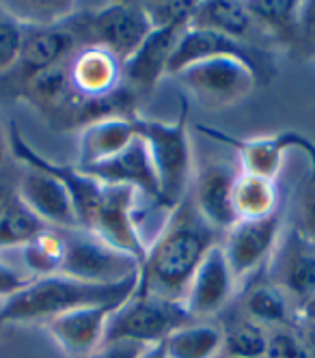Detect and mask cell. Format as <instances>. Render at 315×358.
Instances as JSON below:
<instances>
[{"label": "cell", "instance_id": "cell-1", "mask_svg": "<svg viewBox=\"0 0 315 358\" xmlns=\"http://www.w3.org/2000/svg\"><path fill=\"white\" fill-rule=\"evenodd\" d=\"M218 236L199 214L190 194L181 199L158 229L153 242L147 244L139 289L183 304L195 272L209 248L220 242Z\"/></svg>", "mask_w": 315, "mask_h": 358}, {"label": "cell", "instance_id": "cell-2", "mask_svg": "<svg viewBox=\"0 0 315 358\" xmlns=\"http://www.w3.org/2000/svg\"><path fill=\"white\" fill-rule=\"evenodd\" d=\"M141 274L115 285L85 283L65 274H52L43 278H33L29 285L5 304H0V322L29 324V322H50L65 313L85 309V306H99L119 302L123 304L139 289Z\"/></svg>", "mask_w": 315, "mask_h": 358}, {"label": "cell", "instance_id": "cell-3", "mask_svg": "<svg viewBox=\"0 0 315 358\" xmlns=\"http://www.w3.org/2000/svg\"><path fill=\"white\" fill-rule=\"evenodd\" d=\"M139 138L149 149V156L160 182V201L169 212L181 199H186L192 186L195 158L192 138L188 132V101L181 97V110L175 121H155L141 115L132 117Z\"/></svg>", "mask_w": 315, "mask_h": 358}, {"label": "cell", "instance_id": "cell-4", "mask_svg": "<svg viewBox=\"0 0 315 358\" xmlns=\"http://www.w3.org/2000/svg\"><path fill=\"white\" fill-rule=\"evenodd\" d=\"M61 27L76 37L78 45L106 50L123 65L151 33L153 22L145 3H111L99 9H78Z\"/></svg>", "mask_w": 315, "mask_h": 358}, {"label": "cell", "instance_id": "cell-5", "mask_svg": "<svg viewBox=\"0 0 315 358\" xmlns=\"http://www.w3.org/2000/svg\"><path fill=\"white\" fill-rule=\"evenodd\" d=\"M192 322L190 313L181 302H173L160 296L136 289L111 315L104 343L130 341L139 345L162 343L171 332Z\"/></svg>", "mask_w": 315, "mask_h": 358}, {"label": "cell", "instance_id": "cell-6", "mask_svg": "<svg viewBox=\"0 0 315 358\" xmlns=\"http://www.w3.org/2000/svg\"><path fill=\"white\" fill-rule=\"evenodd\" d=\"M61 274L97 285H115L141 274V262L89 229H67Z\"/></svg>", "mask_w": 315, "mask_h": 358}, {"label": "cell", "instance_id": "cell-7", "mask_svg": "<svg viewBox=\"0 0 315 358\" xmlns=\"http://www.w3.org/2000/svg\"><path fill=\"white\" fill-rule=\"evenodd\" d=\"M186 93L205 110H223L244 99L257 78L248 65L238 59L216 57L192 63L175 73Z\"/></svg>", "mask_w": 315, "mask_h": 358}, {"label": "cell", "instance_id": "cell-8", "mask_svg": "<svg viewBox=\"0 0 315 358\" xmlns=\"http://www.w3.org/2000/svg\"><path fill=\"white\" fill-rule=\"evenodd\" d=\"M216 57H229V59H238L244 65L251 67L255 73L257 85H268L274 78V61L266 52L264 48H257L251 41L242 39H233L229 35L209 31V29H197L188 27L186 33L181 35L175 52L169 61V76H175L183 67H188L192 63L205 61V59H216Z\"/></svg>", "mask_w": 315, "mask_h": 358}, {"label": "cell", "instance_id": "cell-9", "mask_svg": "<svg viewBox=\"0 0 315 358\" xmlns=\"http://www.w3.org/2000/svg\"><path fill=\"white\" fill-rule=\"evenodd\" d=\"M264 276L292 300L298 313L315 296V240L294 224L283 227Z\"/></svg>", "mask_w": 315, "mask_h": 358}, {"label": "cell", "instance_id": "cell-10", "mask_svg": "<svg viewBox=\"0 0 315 358\" xmlns=\"http://www.w3.org/2000/svg\"><path fill=\"white\" fill-rule=\"evenodd\" d=\"M283 231V210H276L270 216L253 218V220H238L223 234L220 246L229 268L240 283H248L255 278L261 268H266L270 255L281 238Z\"/></svg>", "mask_w": 315, "mask_h": 358}, {"label": "cell", "instance_id": "cell-11", "mask_svg": "<svg viewBox=\"0 0 315 358\" xmlns=\"http://www.w3.org/2000/svg\"><path fill=\"white\" fill-rule=\"evenodd\" d=\"M80 48L76 37L61 24L46 29L24 27V37L13 67L0 76V97H18L20 89L31 80L35 73L67 61Z\"/></svg>", "mask_w": 315, "mask_h": 358}, {"label": "cell", "instance_id": "cell-12", "mask_svg": "<svg viewBox=\"0 0 315 358\" xmlns=\"http://www.w3.org/2000/svg\"><path fill=\"white\" fill-rule=\"evenodd\" d=\"M199 132L203 136H207L209 141H216L225 147H231L238 156L240 169L244 173L251 175H259V177H266V179H276L283 160H285V153L292 151V149H300L304 156L311 162V175L315 177V143H311L309 138H304L298 132H290L285 130L281 134H272V136H264V138H233L220 130H214V127H207V125H197Z\"/></svg>", "mask_w": 315, "mask_h": 358}, {"label": "cell", "instance_id": "cell-13", "mask_svg": "<svg viewBox=\"0 0 315 358\" xmlns=\"http://www.w3.org/2000/svg\"><path fill=\"white\" fill-rule=\"evenodd\" d=\"M240 173V164H229L227 160H207L195 166L188 194L205 222L212 224L218 234H225L238 222L233 208V188Z\"/></svg>", "mask_w": 315, "mask_h": 358}, {"label": "cell", "instance_id": "cell-14", "mask_svg": "<svg viewBox=\"0 0 315 358\" xmlns=\"http://www.w3.org/2000/svg\"><path fill=\"white\" fill-rule=\"evenodd\" d=\"M136 196L141 194L130 186H104V196L89 231H93L102 240H106L108 244L130 252L143 264L147 244L134 218Z\"/></svg>", "mask_w": 315, "mask_h": 358}, {"label": "cell", "instance_id": "cell-15", "mask_svg": "<svg viewBox=\"0 0 315 358\" xmlns=\"http://www.w3.org/2000/svg\"><path fill=\"white\" fill-rule=\"evenodd\" d=\"M190 22L192 20H175L171 24H162V27H153L136 52L121 65L123 85L136 95L149 93L167 73L169 61L181 35L190 27Z\"/></svg>", "mask_w": 315, "mask_h": 358}, {"label": "cell", "instance_id": "cell-16", "mask_svg": "<svg viewBox=\"0 0 315 358\" xmlns=\"http://www.w3.org/2000/svg\"><path fill=\"white\" fill-rule=\"evenodd\" d=\"M235 292H238V280H235L218 242L209 248L199 270L195 272L188 294L183 298V306L192 320H207L225 311Z\"/></svg>", "mask_w": 315, "mask_h": 358}, {"label": "cell", "instance_id": "cell-17", "mask_svg": "<svg viewBox=\"0 0 315 358\" xmlns=\"http://www.w3.org/2000/svg\"><path fill=\"white\" fill-rule=\"evenodd\" d=\"M83 173L91 175L104 186H130L134 188L143 199L153 201L158 208H162L160 201V182L149 156V149L143 143V138H134L123 151H119L117 156L83 166Z\"/></svg>", "mask_w": 315, "mask_h": 358}, {"label": "cell", "instance_id": "cell-18", "mask_svg": "<svg viewBox=\"0 0 315 358\" xmlns=\"http://www.w3.org/2000/svg\"><path fill=\"white\" fill-rule=\"evenodd\" d=\"M119 306V302L85 306L46 322L43 328L69 358H91L102 348L108 320Z\"/></svg>", "mask_w": 315, "mask_h": 358}, {"label": "cell", "instance_id": "cell-19", "mask_svg": "<svg viewBox=\"0 0 315 358\" xmlns=\"http://www.w3.org/2000/svg\"><path fill=\"white\" fill-rule=\"evenodd\" d=\"M18 196L29 206L50 229H78V216L69 190L61 179L39 169L24 166L15 184Z\"/></svg>", "mask_w": 315, "mask_h": 358}, {"label": "cell", "instance_id": "cell-20", "mask_svg": "<svg viewBox=\"0 0 315 358\" xmlns=\"http://www.w3.org/2000/svg\"><path fill=\"white\" fill-rule=\"evenodd\" d=\"M76 95L78 91L74 89L69 78V61H63L35 73L31 80H26L15 99L26 101L41 117H46L50 125H55V121L65 113Z\"/></svg>", "mask_w": 315, "mask_h": 358}, {"label": "cell", "instance_id": "cell-21", "mask_svg": "<svg viewBox=\"0 0 315 358\" xmlns=\"http://www.w3.org/2000/svg\"><path fill=\"white\" fill-rule=\"evenodd\" d=\"M69 78L74 89L85 95H106L123 85L121 63L102 48H80L69 59Z\"/></svg>", "mask_w": 315, "mask_h": 358}, {"label": "cell", "instance_id": "cell-22", "mask_svg": "<svg viewBox=\"0 0 315 358\" xmlns=\"http://www.w3.org/2000/svg\"><path fill=\"white\" fill-rule=\"evenodd\" d=\"M136 138L132 119H106L93 123L80 132V141H78V158L76 166H91L97 162H104L119 151H123L130 143Z\"/></svg>", "mask_w": 315, "mask_h": 358}, {"label": "cell", "instance_id": "cell-23", "mask_svg": "<svg viewBox=\"0 0 315 358\" xmlns=\"http://www.w3.org/2000/svg\"><path fill=\"white\" fill-rule=\"evenodd\" d=\"M244 317L266 328H296V306L266 276L253 280L242 294Z\"/></svg>", "mask_w": 315, "mask_h": 358}, {"label": "cell", "instance_id": "cell-24", "mask_svg": "<svg viewBox=\"0 0 315 358\" xmlns=\"http://www.w3.org/2000/svg\"><path fill=\"white\" fill-rule=\"evenodd\" d=\"M223 326L192 320L175 328L162 341L169 358H218L223 354Z\"/></svg>", "mask_w": 315, "mask_h": 358}, {"label": "cell", "instance_id": "cell-25", "mask_svg": "<svg viewBox=\"0 0 315 358\" xmlns=\"http://www.w3.org/2000/svg\"><path fill=\"white\" fill-rule=\"evenodd\" d=\"M190 27L209 29L244 41L257 24L244 3H238V0H209V3L197 5Z\"/></svg>", "mask_w": 315, "mask_h": 358}, {"label": "cell", "instance_id": "cell-26", "mask_svg": "<svg viewBox=\"0 0 315 358\" xmlns=\"http://www.w3.org/2000/svg\"><path fill=\"white\" fill-rule=\"evenodd\" d=\"M276 179H266L251 173H240L233 188V208L238 220L264 218L281 210Z\"/></svg>", "mask_w": 315, "mask_h": 358}, {"label": "cell", "instance_id": "cell-27", "mask_svg": "<svg viewBox=\"0 0 315 358\" xmlns=\"http://www.w3.org/2000/svg\"><path fill=\"white\" fill-rule=\"evenodd\" d=\"M20 259L26 268V276L43 278L61 274L65 262V236L61 229H46L41 236L18 248Z\"/></svg>", "mask_w": 315, "mask_h": 358}, {"label": "cell", "instance_id": "cell-28", "mask_svg": "<svg viewBox=\"0 0 315 358\" xmlns=\"http://www.w3.org/2000/svg\"><path fill=\"white\" fill-rule=\"evenodd\" d=\"M46 229L48 224L15 192L0 214V250H18L41 236Z\"/></svg>", "mask_w": 315, "mask_h": 358}, {"label": "cell", "instance_id": "cell-29", "mask_svg": "<svg viewBox=\"0 0 315 358\" xmlns=\"http://www.w3.org/2000/svg\"><path fill=\"white\" fill-rule=\"evenodd\" d=\"M246 9L259 29L279 41L298 37L300 0H246Z\"/></svg>", "mask_w": 315, "mask_h": 358}, {"label": "cell", "instance_id": "cell-30", "mask_svg": "<svg viewBox=\"0 0 315 358\" xmlns=\"http://www.w3.org/2000/svg\"><path fill=\"white\" fill-rule=\"evenodd\" d=\"M225 332L223 354L233 358H264L268 348V328L248 317L231 322Z\"/></svg>", "mask_w": 315, "mask_h": 358}, {"label": "cell", "instance_id": "cell-31", "mask_svg": "<svg viewBox=\"0 0 315 358\" xmlns=\"http://www.w3.org/2000/svg\"><path fill=\"white\" fill-rule=\"evenodd\" d=\"M264 358H315V350L300 339L296 328H272Z\"/></svg>", "mask_w": 315, "mask_h": 358}, {"label": "cell", "instance_id": "cell-32", "mask_svg": "<svg viewBox=\"0 0 315 358\" xmlns=\"http://www.w3.org/2000/svg\"><path fill=\"white\" fill-rule=\"evenodd\" d=\"M24 27L0 5V76L7 73L20 52Z\"/></svg>", "mask_w": 315, "mask_h": 358}, {"label": "cell", "instance_id": "cell-33", "mask_svg": "<svg viewBox=\"0 0 315 358\" xmlns=\"http://www.w3.org/2000/svg\"><path fill=\"white\" fill-rule=\"evenodd\" d=\"M300 231L315 240V177H309L304 188L300 190L296 220L292 222Z\"/></svg>", "mask_w": 315, "mask_h": 358}, {"label": "cell", "instance_id": "cell-34", "mask_svg": "<svg viewBox=\"0 0 315 358\" xmlns=\"http://www.w3.org/2000/svg\"><path fill=\"white\" fill-rule=\"evenodd\" d=\"M31 280H33L31 276L15 270L11 264L3 262V257H0V304H5L11 296L22 292Z\"/></svg>", "mask_w": 315, "mask_h": 358}, {"label": "cell", "instance_id": "cell-35", "mask_svg": "<svg viewBox=\"0 0 315 358\" xmlns=\"http://www.w3.org/2000/svg\"><path fill=\"white\" fill-rule=\"evenodd\" d=\"M145 348L147 345L130 343V341H117V343L102 345L91 358H139Z\"/></svg>", "mask_w": 315, "mask_h": 358}, {"label": "cell", "instance_id": "cell-36", "mask_svg": "<svg viewBox=\"0 0 315 358\" xmlns=\"http://www.w3.org/2000/svg\"><path fill=\"white\" fill-rule=\"evenodd\" d=\"M298 35L307 43H315V0L300 3L298 11Z\"/></svg>", "mask_w": 315, "mask_h": 358}, {"label": "cell", "instance_id": "cell-37", "mask_svg": "<svg viewBox=\"0 0 315 358\" xmlns=\"http://www.w3.org/2000/svg\"><path fill=\"white\" fill-rule=\"evenodd\" d=\"M15 194V184L9 179V175L0 169V214L7 208V203L11 201V196Z\"/></svg>", "mask_w": 315, "mask_h": 358}, {"label": "cell", "instance_id": "cell-38", "mask_svg": "<svg viewBox=\"0 0 315 358\" xmlns=\"http://www.w3.org/2000/svg\"><path fill=\"white\" fill-rule=\"evenodd\" d=\"M296 330H298L300 339H302L311 350H315V320H300V322L296 324Z\"/></svg>", "mask_w": 315, "mask_h": 358}, {"label": "cell", "instance_id": "cell-39", "mask_svg": "<svg viewBox=\"0 0 315 358\" xmlns=\"http://www.w3.org/2000/svg\"><path fill=\"white\" fill-rule=\"evenodd\" d=\"M139 358H169V354L164 350V343H153V345H147Z\"/></svg>", "mask_w": 315, "mask_h": 358}, {"label": "cell", "instance_id": "cell-40", "mask_svg": "<svg viewBox=\"0 0 315 358\" xmlns=\"http://www.w3.org/2000/svg\"><path fill=\"white\" fill-rule=\"evenodd\" d=\"M300 320H315V296L298 309V313H296V324H298Z\"/></svg>", "mask_w": 315, "mask_h": 358}, {"label": "cell", "instance_id": "cell-41", "mask_svg": "<svg viewBox=\"0 0 315 358\" xmlns=\"http://www.w3.org/2000/svg\"><path fill=\"white\" fill-rule=\"evenodd\" d=\"M7 151H9V136L5 134L3 127H0V169H3V162L7 158Z\"/></svg>", "mask_w": 315, "mask_h": 358}, {"label": "cell", "instance_id": "cell-42", "mask_svg": "<svg viewBox=\"0 0 315 358\" xmlns=\"http://www.w3.org/2000/svg\"><path fill=\"white\" fill-rule=\"evenodd\" d=\"M218 358H233V356H225V354H220Z\"/></svg>", "mask_w": 315, "mask_h": 358}]
</instances>
